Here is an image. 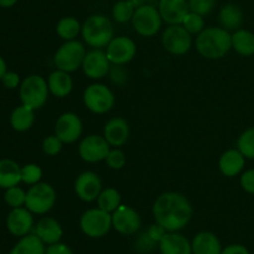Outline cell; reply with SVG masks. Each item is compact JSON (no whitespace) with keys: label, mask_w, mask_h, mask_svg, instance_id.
Segmentation results:
<instances>
[{"label":"cell","mask_w":254,"mask_h":254,"mask_svg":"<svg viewBox=\"0 0 254 254\" xmlns=\"http://www.w3.org/2000/svg\"><path fill=\"white\" fill-rule=\"evenodd\" d=\"M106 163L108 168L113 169V170H119V169L124 168L127 163L126 154L118 148L111 149V151H109L106 158Z\"/></svg>","instance_id":"obj_38"},{"label":"cell","mask_w":254,"mask_h":254,"mask_svg":"<svg viewBox=\"0 0 254 254\" xmlns=\"http://www.w3.org/2000/svg\"><path fill=\"white\" fill-rule=\"evenodd\" d=\"M241 186L248 193H254V169L246 171L241 176Z\"/></svg>","instance_id":"obj_40"},{"label":"cell","mask_w":254,"mask_h":254,"mask_svg":"<svg viewBox=\"0 0 254 254\" xmlns=\"http://www.w3.org/2000/svg\"><path fill=\"white\" fill-rule=\"evenodd\" d=\"M62 143L61 139L54 134V135H49L44 139L42 141V150L47 156H56L60 151L62 150Z\"/></svg>","instance_id":"obj_37"},{"label":"cell","mask_w":254,"mask_h":254,"mask_svg":"<svg viewBox=\"0 0 254 254\" xmlns=\"http://www.w3.org/2000/svg\"><path fill=\"white\" fill-rule=\"evenodd\" d=\"M6 64H5L4 59L0 56V81H1V78L4 77V74L6 73Z\"/></svg>","instance_id":"obj_44"},{"label":"cell","mask_w":254,"mask_h":254,"mask_svg":"<svg viewBox=\"0 0 254 254\" xmlns=\"http://www.w3.org/2000/svg\"><path fill=\"white\" fill-rule=\"evenodd\" d=\"M102 189V180L93 171H84L74 181V192L84 202L97 201Z\"/></svg>","instance_id":"obj_15"},{"label":"cell","mask_w":254,"mask_h":254,"mask_svg":"<svg viewBox=\"0 0 254 254\" xmlns=\"http://www.w3.org/2000/svg\"><path fill=\"white\" fill-rule=\"evenodd\" d=\"M103 136L109 145L114 148L124 145L129 139V124L122 117L109 119L104 126Z\"/></svg>","instance_id":"obj_19"},{"label":"cell","mask_w":254,"mask_h":254,"mask_svg":"<svg viewBox=\"0 0 254 254\" xmlns=\"http://www.w3.org/2000/svg\"><path fill=\"white\" fill-rule=\"evenodd\" d=\"M135 4L130 0H121V1L116 2L112 10L114 20L121 24H126V22L130 21L133 19V15L135 12Z\"/></svg>","instance_id":"obj_32"},{"label":"cell","mask_w":254,"mask_h":254,"mask_svg":"<svg viewBox=\"0 0 254 254\" xmlns=\"http://www.w3.org/2000/svg\"><path fill=\"white\" fill-rule=\"evenodd\" d=\"M35 111L30 107L21 106L16 107L10 116V124L12 129L16 131H26L34 126Z\"/></svg>","instance_id":"obj_26"},{"label":"cell","mask_w":254,"mask_h":254,"mask_svg":"<svg viewBox=\"0 0 254 254\" xmlns=\"http://www.w3.org/2000/svg\"><path fill=\"white\" fill-rule=\"evenodd\" d=\"M47 83H49L50 93L57 98L67 97L73 88V81H72L69 73L61 71V69H56L52 72L49 76Z\"/></svg>","instance_id":"obj_23"},{"label":"cell","mask_w":254,"mask_h":254,"mask_svg":"<svg viewBox=\"0 0 254 254\" xmlns=\"http://www.w3.org/2000/svg\"><path fill=\"white\" fill-rule=\"evenodd\" d=\"M45 243L35 233H32L21 237L10 254H45Z\"/></svg>","instance_id":"obj_29"},{"label":"cell","mask_w":254,"mask_h":254,"mask_svg":"<svg viewBox=\"0 0 254 254\" xmlns=\"http://www.w3.org/2000/svg\"><path fill=\"white\" fill-rule=\"evenodd\" d=\"M83 103L94 114L108 113L116 103L113 92L102 83H93L84 89Z\"/></svg>","instance_id":"obj_8"},{"label":"cell","mask_w":254,"mask_h":254,"mask_svg":"<svg viewBox=\"0 0 254 254\" xmlns=\"http://www.w3.org/2000/svg\"><path fill=\"white\" fill-rule=\"evenodd\" d=\"M86 54V47L81 41L77 40L66 41L55 52L54 64L57 69L71 73L82 67Z\"/></svg>","instance_id":"obj_5"},{"label":"cell","mask_w":254,"mask_h":254,"mask_svg":"<svg viewBox=\"0 0 254 254\" xmlns=\"http://www.w3.org/2000/svg\"><path fill=\"white\" fill-rule=\"evenodd\" d=\"M158 9L163 21L169 25H181L190 11L186 0H159Z\"/></svg>","instance_id":"obj_18"},{"label":"cell","mask_w":254,"mask_h":254,"mask_svg":"<svg viewBox=\"0 0 254 254\" xmlns=\"http://www.w3.org/2000/svg\"><path fill=\"white\" fill-rule=\"evenodd\" d=\"M42 178V170L36 164H26L21 168V181L27 185H35L40 183Z\"/></svg>","instance_id":"obj_36"},{"label":"cell","mask_w":254,"mask_h":254,"mask_svg":"<svg viewBox=\"0 0 254 254\" xmlns=\"http://www.w3.org/2000/svg\"><path fill=\"white\" fill-rule=\"evenodd\" d=\"M49 93V83L39 74H30L20 84L19 96L21 104L30 107L34 111L45 106Z\"/></svg>","instance_id":"obj_4"},{"label":"cell","mask_w":254,"mask_h":254,"mask_svg":"<svg viewBox=\"0 0 254 254\" xmlns=\"http://www.w3.org/2000/svg\"><path fill=\"white\" fill-rule=\"evenodd\" d=\"M216 6V0H189V7L190 11L197 12V14L205 15L210 14Z\"/></svg>","instance_id":"obj_39"},{"label":"cell","mask_w":254,"mask_h":254,"mask_svg":"<svg viewBox=\"0 0 254 254\" xmlns=\"http://www.w3.org/2000/svg\"><path fill=\"white\" fill-rule=\"evenodd\" d=\"M232 49L241 56L254 55V34L245 29L236 30L232 34Z\"/></svg>","instance_id":"obj_28"},{"label":"cell","mask_w":254,"mask_h":254,"mask_svg":"<svg viewBox=\"0 0 254 254\" xmlns=\"http://www.w3.org/2000/svg\"><path fill=\"white\" fill-rule=\"evenodd\" d=\"M112 68L111 61L102 49H93L84 56L82 69L88 78L102 79L108 76Z\"/></svg>","instance_id":"obj_14"},{"label":"cell","mask_w":254,"mask_h":254,"mask_svg":"<svg viewBox=\"0 0 254 254\" xmlns=\"http://www.w3.org/2000/svg\"><path fill=\"white\" fill-rule=\"evenodd\" d=\"M190 201L180 192H164L156 197L153 205V215L156 223L168 232L183 230L192 217Z\"/></svg>","instance_id":"obj_1"},{"label":"cell","mask_w":254,"mask_h":254,"mask_svg":"<svg viewBox=\"0 0 254 254\" xmlns=\"http://www.w3.org/2000/svg\"><path fill=\"white\" fill-rule=\"evenodd\" d=\"M112 225L122 235H134L140 228L141 220L133 207L121 205L112 215Z\"/></svg>","instance_id":"obj_16"},{"label":"cell","mask_w":254,"mask_h":254,"mask_svg":"<svg viewBox=\"0 0 254 254\" xmlns=\"http://www.w3.org/2000/svg\"><path fill=\"white\" fill-rule=\"evenodd\" d=\"M181 25L191 35H198L200 32H202L205 30V20H203V16L193 11L188 12V15L185 16V19H184Z\"/></svg>","instance_id":"obj_35"},{"label":"cell","mask_w":254,"mask_h":254,"mask_svg":"<svg viewBox=\"0 0 254 254\" xmlns=\"http://www.w3.org/2000/svg\"><path fill=\"white\" fill-rule=\"evenodd\" d=\"M82 31V25L79 24L78 20L73 16L62 17L56 25V32L62 40L64 41H71L76 40L79 32Z\"/></svg>","instance_id":"obj_30"},{"label":"cell","mask_w":254,"mask_h":254,"mask_svg":"<svg viewBox=\"0 0 254 254\" xmlns=\"http://www.w3.org/2000/svg\"><path fill=\"white\" fill-rule=\"evenodd\" d=\"M97 203L98 207L102 208L103 211L112 213L122 205V197L121 193L117 189L108 188L101 191L98 198H97Z\"/></svg>","instance_id":"obj_31"},{"label":"cell","mask_w":254,"mask_h":254,"mask_svg":"<svg viewBox=\"0 0 254 254\" xmlns=\"http://www.w3.org/2000/svg\"><path fill=\"white\" fill-rule=\"evenodd\" d=\"M21 183V168L11 159L0 160V188L9 189Z\"/></svg>","instance_id":"obj_25"},{"label":"cell","mask_w":254,"mask_h":254,"mask_svg":"<svg viewBox=\"0 0 254 254\" xmlns=\"http://www.w3.org/2000/svg\"><path fill=\"white\" fill-rule=\"evenodd\" d=\"M161 254H191L192 247L185 236L176 232H166L159 242Z\"/></svg>","instance_id":"obj_20"},{"label":"cell","mask_w":254,"mask_h":254,"mask_svg":"<svg viewBox=\"0 0 254 254\" xmlns=\"http://www.w3.org/2000/svg\"><path fill=\"white\" fill-rule=\"evenodd\" d=\"M1 82L2 84L9 89H14L21 84V82H20V76L16 72H6V73L4 74V77L1 78Z\"/></svg>","instance_id":"obj_41"},{"label":"cell","mask_w":254,"mask_h":254,"mask_svg":"<svg viewBox=\"0 0 254 254\" xmlns=\"http://www.w3.org/2000/svg\"><path fill=\"white\" fill-rule=\"evenodd\" d=\"M6 227L9 232L16 237H24L29 235L34 227L32 212H30L26 207L12 208L11 212L7 215Z\"/></svg>","instance_id":"obj_17"},{"label":"cell","mask_w":254,"mask_h":254,"mask_svg":"<svg viewBox=\"0 0 254 254\" xmlns=\"http://www.w3.org/2000/svg\"><path fill=\"white\" fill-rule=\"evenodd\" d=\"M83 131V124L76 113L66 112L61 114L55 124V134L64 144H72L78 140Z\"/></svg>","instance_id":"obj_12"},{"label":"cell","mask_w":254,"mask_h":254,"mask_svg":"<svg viewBox=\"0 0 254 254\" xmlns=\"http://www.w3.org/2000/svg\"><path fill=\"white\" fill-rule=\"evenodd\" d=\"M106 54L111 64L123 66L130 62L135 56V42L127 36L113 37L106 47Z\"/></svg>","instance_id":"obj_13"},{"label":"cell","mask_w":254,"mask_h":254,"mask_svg":"<svg viewBox=\"0 0 254 254\" xmlns=\"http://www.w3.org/2000/svg\"><path fill=\"white\" fill-rule=\"evenodd\" d=\"M192 253L193 254H221L222 248H221L220 240L217 236L213 235L212 232H203L197 233L192 241Z\"/></svg>","instance_id":"obj_24"},{"label":"cell","mask_w":254,"mask_h":254,"mask_svg":"<svg viewBox=\"0 0 254 254\" xmlns=\"http://www.w3.org/2000/svg\"><path fill=\"white\" fill-rule=\"evenodd\" d=\"M45 254H73L71 248L68 246L64 245V243H55V245H50L49 248H46Z\"/></svg>","instance_id":"obj_42"},{"label":"cell","mask_w":254,"mask_h":254,"mask_svg":"<svg viewBox=\"0 0 254 254\" xmlns=\"http://www.w3.org/2000/svg\"><path fill=\"white\" fill-rule=\"evenodd\" d=\"M111 151V145L104 136L92 134L81 140L78 145V154L86 163H98L106 160Z\"/></svg>","instance_id":"obj_11"},{"label":"cell","mask_w":254,"mask_h":254,"mask_svg":"<svg viewBox=\"0 0 254 254\" xmlns=\"http://www.w3.org/2000/svg\"><path fill=\"white\" fill-rule=\"evenodd\" d=\"M62 233L64 231H62L61 225L59 223V221L52 217L41 218L35 226V235L49 246L59 243L62 238Z\"/></svg>","instance_id":"obj_21"},{"label":"cell","mask_w":254,"mask_h":254,"mask_svg":"<svg viewBox=\"0 0 254 254\" xmlns=\"http://www.w3.org/2000/svg\"><path fill=\"white\" fill-rule=\"evenodd\" d=\"M237 149L245 158L254 160V127L243 131L237 140Z\"/></svg>","instance_id":"obj_33"},{"label":"cell","mask_w":254,"mask_h":254,"mask_svg":"<svg viewBox=\"0 0 254 254\" xmlns=\"http://www.w3.org/2000/svg\"><path fill=\"white\" fill-rule=\"evenodd\" d=\"M192 35L183 25H169L163 34V46L169 54L181 56L190 51Z\"/></svg>","instance_id":"obj_10"},{"label":"cell","mask_w":254,"mask_h":254,"mask_svg":"<svg viewBox=\"0 0 254 254\" xmlns=\"http://www.w3.org/2000/svg\"><path fill=\"white\" fill-rule=\"evenodd\" d=\"M133 27L140 36L151 37L155 36L160 30L163 19L158 7L153 5H140L135 9L133 15Z\"/></svg>","instance_id":"obj_7"},{"label":"cell","mask_w":254,"mask_h":254,"mask_svg":"<svg viewBox=\"0 0 254 254\" xmlns=\"http://www.w3.org/2000/svg\"><path fill=\"white\" fill-rule=\"evenodd\" d=\"M196 50L208 60H220L232 49V35L223 27H205L196 37Z\"/></svg>","instance_id":"obj_2"},{"label":"cell","mask_w":254,"mask_h":254,"mask_svg":"<svg viewBox=\"0 0 254 254\" xmlns=\"http://www.w3.org/2000/svg\"><path fill=\"white\" fill-rule=\"evenodd\" d=\"M79 226L84 235L92 238L106 236L112 228V215L102 208H91L82 215Z\"/></svg>","instance_id":"obj_9"},{"label":"cell","mask_w":254,"mask_h":254,"mask_svg":"<svg viewBox=\"0 0 254 254\" xmlns=\"http://www.w3.org/2000/svg\"><path fill=\"white\" fill-rule=\"evenodd\" d=\"M56 203V191L50 184L37 183L31 185L26 192V202L25 207L36 215H45Z\"/></svg>","instance_id":"obj_6"},{"label":"cell","mask_w":254,"mask_h":254,"mask_svg":"<svg viewBox=\"0 0 254 254\" xmlns=\"http://www.w3.org/2000/svg\"><path fill=\"white\" fill-rule=\"evenodd\" d=\"M82 37L88 46L103 49L114 37L113 24L106 15H91L82 25Z\"/></svg>","instance_id":"obj_3"},{"label":"cell","mask_w":254,"mask_h":254,"mask_svg":"<svg viewBox=\"0 0 254 254\" xmlns=\"http://www.w3.org/2000/svg\"><path fill=\"white\" fill-rule=\"evenodd\" d=\"M221 254H250L247 248L241 245H231L226 247Z\"/></svg>","instance_id":"obj_43"},{"label":"cell","mask_w":254,"mask_h":254,"mask_svg":"<svg viewBox=\"0 0 254 254\" xmlns=\"http://www.w3.org/2000/svg\"><path fill=\"white\" fill-rule=\"evenodd\" d=\"M17 2V0H0V6L1 7H11Z\"/></svg>","instance_id":"obj_45"},{"label":"cell","mask_w":254,"mask_h":254,"mask_svg":"<svg viewBox=\"0 0 254 254\" xmlns=\"http://www.w3.org/2000/svg\"><path fill=\"white\" fill-rule=\"evenodd\" d=\"M4 200L6 205H9L11 208L22 207L26 202V192L19 186H12V188L6 189Z\"/></svg>","instance_id":"obj_34"},{"label":"cell","mask_w":254,"mask_h":254,"mask_svg":"<svg viewBox=\"0 0 254 254\" xmlns=\"http://www.w3.org/2000/svg\"><path fill=\"white\" fill-rule=\"evenodd\" d=\"M221 27L227 31H236L243 22V12L236 4H227L220 10Z\"/></svg>","instance_id":"obj_27"},{"label":"cell","mask_w":254,"mask_h":254,"mask_svg":"<svg viewBox=\"0 0 254 254\" xmlns=\"http://www.w3.org/2000/svg\"><path fill=\"white\" fill-rule=\"evenodd\" d=\"M246 158L238 149H230L221 155L218 166L221 173L227 178L237 176L245 168Z\"/></svg>","instance_id":"obj_22"}]
</instances>
